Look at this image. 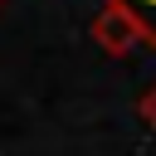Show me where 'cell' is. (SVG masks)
Masks as SVG:
<instances>
[{
  "mask_svg": "<svg viewBox=\"0 0 156 156\" xmlns=\"http://www.w3.org/2000/svg\"><path fill=\"white\" fill-rule=\"evenodd\" d=\"M88 34H93V44L102 49V54H112V58H122V54H132L136 44H146V34H141V24L122 10V5H107L102 0V10L93 15V24H88Z\"/></svg>",
  "mask_w": 156,
  "mask_h": 156,
  "instance_id": "1",
  "label": "cell"
},
{
  "mask_svg": "<svg viewBox=\"0 0 156 156\" xmlns=\"http://www.w3.org/2000/svg\"><path fill=\"white\" fill-rule=\"evenodd\" d=\"M107 5H122L136 24H141V34H146V49H156V0H107Z\"/></svg>",
  "mask_w": 156,
  "mask_h": 156,
  "instance_id": "2",
  "label": "cell"
},
{
  "mask_svg": "<svg viewBox=\"0 0 156 156\" xmlns=\"http://www.w3.org/2000/svg\"><path fill=\"white\" fill-rule=\"evenodd\" d=\"M136 117H141V122H146V127L156 132V83H151V88H146V93L136 98Z\"/></svg>",
  "mask_w": 156,
  "mask_h": 156,
  "instance_id": "3",
  "label": "cell"
}]
</instances>
